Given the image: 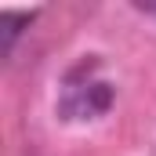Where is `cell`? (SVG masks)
<instances>
[{
    "mask_svg": "<svg viewBox=\"0 0 156 156\" xmlns=\"http://www.w3.org/2000/svg\"><path fill=\"white\" fill-rule=\"evenodd\" d=\"M142 11H145V15H156V7H142Z\"/></svg>",
    "mask_w": 156,
    "mask_h": 156,
    "instance_id": "obj_3",
    "label": "cell"
},
{
    "mask_svg": "<svg viewBox=\"0 0 156 156\" xmlns=\"http://www.w3.org/2000/svg\"><path fill=\"white\" fill-rule=\"evenodd\" d=\"M29 18H33L29 11H4V15H0V26H4V51H7V55L15 51V40H18V33H22L18 26L29 22Z\"/></svg>",
    "mask_w": 156,
    "mask_h": 156,
    "instance_id": "obj_2",
    "label": "cell"
},
{
    "mask_svg": "<svg viewBox=\"0 0 156 156\" xmlns=\"http://www.w3.org/2000/svg\"><path fill=\"white\" fill-rule=\"evenodd\" d=\"M113 105V87L105 80H94V62H80L76 69L66 76V87H62V116L66 120H94L102 116L105 109Z\"/></svg>",
    "mask_w": 156,
    "mask_h": 156,
    "instance_id": "obj_1",
    "label": "cell"
}]
</instances>
